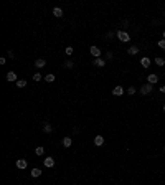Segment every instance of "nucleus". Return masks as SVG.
Wrapping results in <instances>:
<instances>
[{"label":"nucleus","instance_id":"nucleus-11","mask_svg":"<svg viewBox=\"0 0 165 185\" xmlns=\"http://www.w3.org/2000/svg\"><path fill=\"white\" fill-rule=\"evenodd\" d=\"M112 94H114V96H122V94H124V89H122V86H116V88L112 89Z\"/></svg>","mask_w":165,"mask_h":185},{"label":"nucleus","instance_id":"nucleus-5","mask_svg":"<svg viewBox=\"0 0 165 185\" xmlns=\"http://www.w3.org/2000/svg\"><path fill=\"white\" fill-rule=\"evenodd\" d=\"M43 164H45V167L51 169V167H54V159H53V157H46V159L43 160Z\"/></svg>","mask_w":165,"mask_h":185},{"label":"nucleus","instance_id":"nucleus-29","mask_svg":"<svg viewBox=\"0 0 165 185\" xmlns=\"http://www.w3.org/2000/svg\"><path fill=\"white\" fill-rule=\"evenodd\" d=\"M114 35H116L114 32H107V33H106V38H112V36H114Z\"/></svg>","mask_w":165,"mask_h":185},{"label":"nucleus","instance_id":"nucleus-32","mask_svg":"<svg viewBox=\"0 0 165 185\" xmlns=\"http://www.w3.org/2000/svg\"><path fill=\"white\" fill-rule=\"evenodd\" d=\"M163 40H165V32H163Z\"/></svg>","mask_w":165,"mask_h":185},{"label":"nucleus","instance_id":"nucleus-12","mask_svg":"<svg viewBox=\"0 0 165 185\" xmlns=\"http://www.w3.org/2000/svg\"><path fill=\"white\" fill-rule=\"evenodd\" d=\"M150 63H152V61H150V58H147V56H144L142 60H140V65H142V68H149Z\"/></svg>","mask_w":165,"mask_h":185},{"label":"nucleus","instance_id":"nucleus-3","mask_svg":"<svg viewBox=\"0 0 165 185\" xmlns=\"http://www.w3.org/2000/svg\"><path fill=\"white\" fill-rule=\"evenodd\" d=\"M89 53L93 55L94 58H101V55H102V51H101V50H99V48H97V46H94V45L89 48Z\"/></svg>","mask_w":165,"mask_h":185},{"label":"nucleus","instance_id":"nucleus-23","mask_svg":"<svg viewBox=\"0 0 165 185\" xmlns=\"http://www.w3.org/2000/svg\"><path fill=\"white\" fill-rule=\"evenodd\" d=\"M32 79H33V81H35V83H38V81H41V75H40V73H35V75H33V78H32Z\"/></svg>","mask_w":165,"mask_h":185},{"label":"nucleus","instance_id":"nucleus-16","mask_svg":"<svg viewBox=\"0 0 165 185\" xmlns=\"http://www.w3.org/2000/svg\"><path fill=\"white\" fill-rule=\"evenodd\" d=\"M43 132H46V134H51V132H53V127H51V124L45 122V124H43Z\"/></svg>","mask_w":165,"mask_h":185},{"label":"nucleus","instance_id":"nucleus-8","mask_svg":"<svg viewBox=\"0 0 165 185\" xmlns=\"http://www.w3.org/2000/svg\"><path fill=\"white\" fill-rule=\"evenodd\" d=\"M93 65H94V66H97V68H102V66H106V61L102 60V58H94Z\"/></svg>","mask_w":165,"mask_h":185},{"label":"nucleus","instance_id":"nucleus-14","mask_svg":"<svg viewBox=\"0 0 165 185\" xmlns=\"http://www.w3.org/2000/svg\"><path fill=\"white\" fill-rule=\"evenodd\" d=\"M17 167L18 169H27V160L25 159H18L17 160Z\"/></svg>","mask_w":165,"mask_h":185},{"label":"nucleus","instance_id":"nucleus-30","mask_svg":"<svg viewBox=\"0 0 165 185\" xmlns=\"http://www.w3.org/2000/svg\"><path fill=\"white\" fill-rule=\"evenodd\" d=\"M160 91H162L163 94H165V86H162V88H160Z\"/></svg>","mask_w":165,"mask_h":185},{"label":"nucleus","instance_id":"nucleus-7","mask_svg":"<svg viewBox=\"0 0 165 185\" xmlns=\"http://www.w3.org/2000/svg\"><path fill=\"white\" fill-rule=\"evenodd\" d=\"M35 66L36 68H45L46 66V60L45 58H36L35 60Z\"/></svg>","mask_w":165,"mask_h":185},{"label":"nucleus","instance_id":"nucleus-15","mask_svg":"<svg viewBox=\"0 0 165 185\" xmlns=\"http://www.w3.org/2000/svg\"><path fill=\"white\" fill-rule=\"evenodd\" d=\"M53 15L56 17V18H61V17H63V10H61L59 7H54L53 8Z\"/></svg>","mask_w":165,"mask_h":185},{"label":"nucleus","instance_id":"nucleus-26","mask_svg":"<svg viewBox=\"0 0 165 185\" xmlns=\"http://www.w3.org/2000/svg\"><path fill=\"white\" fill-rule=\"evenodd\" d=\"M112 58H114L112 51H107V53H106V60H112Z\"/></svg>","mask_w":165,"mask_h":185},{"label":"nucleus","instance_id":"nucleus-6","mask_svg":"<svg viewBox=\"0 0 165 185\" xmlns=\"http://www.w3.org/2000/svg\"><path fill=\"white\" fill-rule=\"evenodd\" d=\"M61 144H63V147H66V149H68V147H71V145H73V139L66 135V137H63V140H61Z\"/></svg>","mask_w":165,"mask_h":185},{"label":"nucleus","instance_id":"nucleus-4","mask_svg":"<svg viewBox=\"0 0 165 185\" xmlns=\"http://www.w3.org/2000/svg\"><path fill=\"white\" fill-rule=\"evenodd\" d=\"M5 78H7V81H10V83H13V81L17 83V81H18V79H17V73H15V71H8Z\"/></svg>","mask_w":165,"mask_h":185},{"label":"nucleus","instance_id":"nucleus-1","mask_svg":"<svg viewBox=\"0 0 165 185\" xmlns=\"http://www.w3.org/2000/svg\"><path fill=\"white\" fill-rule=\"evenodd\" d=\"M154 91V86L152 84H149V83H145V84H142V88H140V93H142L144 96H147V94H150V93Z\"/></svg>","mask_w":165,"mask_h":185},{"label":"nucleus","instance_id":"nucleus-31","mask_svg":"<svg viewBox=\"0 0 165 185\" xmlns=\"http://www.w3.org/2000/svg\"><path fill=\"white\" fill-rule=\"evenodd\" d=\"M163 113H165V104H163Z\"/></svg>","mask_w":165,"mask_h":185},{"label":"nucleus","instance_id":"nucleus-27","mask_svg":"<svg viewBox=\"0 0 165 185\" xmlns=\"http://www.w3.org/2000/svg\"><path fill=\"white\" fill-rule=\"evenodd\" d=\"M7 56H8V58L12 60V58H15V53H13V51H10V50H8V51H7Z\"/></svg>","mask_w":165,"mask_h":185},{"label":"nucleus","instance_id":"nucleus-2","mask_svg":"<svg viewBox=\"0 0 165 185\" xmlns=\"http://www.w3.org/2000/svg\"><path fill=\"white\" fill-rule=\"evenodd\" d=\"M117 38H119L122 43H127V41L131 40V36H129V33H127V32H122V30H119V32H117Z\"/></svg>","mask_w":165,"mask_h":185},{"label":"nucleus","instance_id":"nucleus-21","mask_svg":"<svg viewBox=\"0 0 165 185\" xmlns=\"http://www.w3.org/2000/svg\"><path fill=\"white\" fill-rule=\"evenodd\" d=\"M155 65H157V66H163V65H165V60H163V58H160V56L155 58Z\"/></svg>","mask_w":165,"mask_h":185},{"label":"nucleus","instance_id":"nucleus-10","mask_svg":"<svg viewBox=\"0 0 165 185\" xmlns=\"http://www.w3.org/2000/svg\"><path fill=\"white\" fill-rule=\"evenodd\" d=\"M102 144H104V137H102V135H96V137H94V145L101 147Z\"/></svg>","mask_w":165,"mask_h":185},{"label":"nucleus","instance_id":"nucleus-20","mask_svg":"<svg viewBox=\"0 0 165 185\" xmlns=\"http://www.w3.org/2000/svg\"><path fill=\"white\" fill-rule=\"evenodd\" d=\"M64 68H68V70H73V68H74V63H73L71 60H66V61H64Z\"/></svg>","mask_w":165,"mask_h":185},{"label":"nucleus","instance_id":"nucleus-9","mask_svg":"<svg viewBox=\"0 0 165 185\" xmlns=\"http://www.w3.org/2000/svg\"><path fill=\"white\" fill-rule=\"evenodd\" d=\"M157 81H158V76H157V75H149V76H147V83H149V84L154 86Z\"/></svg>","mask_w":165,"mask_h":185},{"label":"nucleus","instance_id":"nucleus-19","mask_svg":"<svg viewBox=\"0 0 165 185\" xmlns=\"http://www.w3.org/2000/svg\"><path fill=\"white\" fill-rule=\"evenodd\" d=\"M30 174H32V177H35V178H36V177H40V175H41V170H40V169H32V172H30Z\"/></svg>","mask_w":165,"mask_h":185},{"label":"nucleus","instance_id":"nucleus-33","mask_svg":"<svg viewBox=\"0 0 165 185\" xmlns=\"http://www.w3.org/2000/svg\"><path fill=\"white\" fill-rule=\"evenodd\" d=\"M163 152H165V145H163Z\"/></svg>","mask_w":165,"mask_h":185},{"label":"nucleus","instance_id":"nucleus-17","mask_svg":"<svg viewBox=\"0 0 165 185\" xmlns=\"http://www.w3.org/2000/svg\"><path fill=\"white\" fill-rule=\"evenodd\" d=\"M54 79H56V78H54V75H53V73H48V75L45 76V81H46V83H53Z\"/></svg>","mask_w":165,"mask_h":185},{"label":"nucleus","instance_id":"nucleus-24","mask_svg":"<svg viewBox=\"0 0 165 185\" xmlns=\"http://www.w3.org/2000/svg\"><path fill=\"white\" fill-rule=\"evenodd\" d=\"M158 48H162V50H165V40H158Z\"/></svg>","mask_w":165,"mask_h":185},{"label":"nucleus","instance_id":"nucleus-13","mask_svg":"<svg viewBox=\"0 0 165 185\" xmlns=\"http://www.w3.org/2000/svg\"><path fill=\"white\" fill-rule=\"evenodd\" d=\"M127 53H129L131 56H134V55H137V53H139V46H136V45L129 46V50H127Z\"/></svg>","mask_w":165,"mask_h":185},{"label":"nucleus","instance_id":"nucleus-28","mask_svg":"<svg viewBox=\"0 0 165 185\" xmlns=\"http://www.w3.org/2000/svg\"><path fill=\"white\" fill-rule=\"evenodd\" d=\"M127 93H129V94H136V88H134V86H131V88H129V91H127Z\"/></svg>","mask_w":165,"mask_h":185},{"label":"nucleus","instance_id":"nucleus-25","mask_svg":"<svg viewBox=\"0 0 165 185\" xmlns=\"http://www.w3.org/2000/svg\"><path fill=\"white\" fill-rule=\"evenodd\" d=\"M73 51H74V50H73L71 46H68V48H66V55H68V56H71V55H73Z\"/></svg>","mask_w":165,"mask_h":185},{"label":"nucleus","instance_id":"nucleus-22","mask_svg":"<svg viewBox=\"0 0 165 185\" xmlns=\"http://www.w3.org/2000/svg\"><path fill=\"white\" fill-rule=\"evenodd\" d=\"M17 86H18V88H25V86H27V81H25V79H18V81H17Z\"/></svg>","mask_w":165,"mask_h":185},{"label":"nucleus","instance_id":"nucleus-18","mask_svg":"<svg viewBox=\"0 0 165 185\" xmlns=\"http://www.w3.org/2000/svg\"><path fill=\"white\" fill-rule=\"evenodd\" d=\"M35 154H36V155H43V154H45V147H41V145H36Z\"/></svg>","mask_w":165,"mask_h":185}]
</instances>
